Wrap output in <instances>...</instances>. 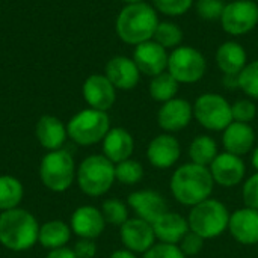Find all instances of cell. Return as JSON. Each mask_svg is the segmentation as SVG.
<instances>
[{"instance_id": "31", "label": "cell", "mask_w": 258, "mask_h": 258, "mask_svg": "<svg viewBox=\"0 0 258 258\" xmlns=\"http://www.w3.org/2000/svg\"><path fill=\"white\" fill-rule=\"evenodd\" d=\"M115 178L122 184H138L144 178V168L138 160L127 159L115 165Z\"/></svg>"}, {"instance_id": "36", "label": "cell", "mask_w": 258, "mask_h": 258, "mask_svg": "<svg viewBox=\"0 0 258 258\" xmlns=\"http://www.w3.org/2000/svg\"><path fill=\"white\" fill-rule=\"evenodd\" d=\"M225 3L222 0H198L197 14L204 20H221Z\"/></svg>"}, {"instance_id": "25", "label": "cell", "mask_w": 258, "mask_h": 258, "mask_svg": "<svg viewBox=\"0 0 258 258\" xmlns=\"http://www.w3.org/2000/svg\"><path fill=\"white\" fill-rule=\"evenodd\" d=\"M248 63L245 48L234 41H227L216 51V65L225 76H239Z\"/></svg>"}, {"instance_id": "2", "label": "cell", "mask_w": 258, "mask_h": 258, "mask_svg": "<svg viewBox=\"0 0 258 258\" xmlns=\"http://www.w3.org/2000/svg\"><path fill=\"white\" fill-rule=\"evenodd\" d=\"M159 23V15L154 6L145 2H138L128 3L121 9L115 29L122 42L139 45L153 39Z\"/></svg>"}, {"instance_id": "14", "label": "cell", "mask_w": 258, "mask_h": 258, "mask_svg": "<svg viewBox=\"0 0 258 258\" xmlns=\"http://www.w3.org/2000/svg\"><path fill=\"white\" fill-rule=\"evenodd\" d=\"M85 101L91 109L107 112L116 100V88L103 74L89 76L82 88Z\"/></svg>"}, {"instance_id": "12", "label": "cell", "mask_w": 258, "mask_h": 258, "mask_svg": "<svg viewBox=\"0 0 258 258\" xmlns=\"http://www.w3.org/2000/svg\"><path fill=\"white\" fill-rule=\"evenodd\" d=\"M209 169L213 181L222 187H234L240 184L246 174V166L242 157L227 151L218 154Z\"/></svg>"}, {"instance_id": "15", "label": "cell", "mask_w": 258, "mask_h": 258, "mask_svg": "<svg viewBox=\"0 0 258 258\" xmlns=\"http://www.w3.org/2000/svg\"><path fill=\"white\" fill-rule=\"evenodd\" d=\"M127 206L136 213L138 218L153 224L163 213L169 212L166 198L156 190H136L128 195Z\"/></svg>"}, {"instance_id": "20", "label": "cell", "mask_w": 258, "mask_h": 258, "mask_svg": "<svg viewBox=\"0 0 258 258\" xmlns=\"http://www.w3.org/2000/svg\"><path fill=\"white\" fill-rule=\"evenodd\" d=\"M228 230L231 236L242 245L258 243V210L243 207L230 216Z\"/></svg>"}, {"instance_id": "23", "label": "cell", "mask_w": 258, "mask_h": 258, "mask_svg": "<svg viewBox=\"0 0 258 258\" xmlns=\"http://www.w3.org/2000/svg\"><path fill=\"white\" fill-rule=\"evenodd\" d=\"M151 225L156 239L160 240L162 243H171V245H178L181 239L186 236V233L189 231L187 219L174 212L163 213Z\"/></svg>"}, {"instance_id": "33", "label": "cell", "mask_w": 258, "mask_h": 258, "mask_svg": "<svg viewBox=\"0 0 258 258\" xmlns=\"http://www.w3.org/2000/svg\"><path fill=\"white\" fill-rule=\"evenodd\" d=\"M237 80H239V88L246 95L258 100V60L246 63V67L237 76Z\"/></svg>"}, {"instance_id": "39", "label": "cell", "mask_w": 258, "mask_h": 258, "mask_svg": "<svg viewBox=\"0 0 258 258\" xmlns=\"http://www.w3.org/2000/svg\"><path fill=\"white\" fill-rule=\"evenodd\" d=\"M242 197H243V203L246 207L258 210V172L251 175L243 183Z\"/></svg>"}, {"instance_id": "21", "label": "cell", "mask_w": 258, "mask_h": 258, "mask_svg": "<svg viewBox=\"0 0 258 258\" xmlns=\"http://www.w3.org/2000/svg\"><path fill=\"white\" fill-rule=\"evenodd\" d=\"M35 136L42 148L48 151L60 150L68 138L67 125L53 115H42L35 125Z\"/></svg>"}, {"instance_id": "42", "label": "cell", "mask_w": 258, "mask_h": 258, "mask_svg": "<svg viewBox=\"0 0 258 258\" xmlns=\"http://www.w3.org/2000/svg\"><path fill=\"white\" fill-rule=\"evenodd\" d=\"M109 258H136V255H135V252H132L128 249H118Z\"/></svg>"}, {"instance_id": "35", "label": "cell", "mask_w": 258, "mask_h": 258, "mask_svg": "<svg viewBox=\"0 0 258 258\" xmlns=\"http://www.w3.org/2000/svg\"><path fill=\"white\" fill-rule=\"evenodd\" d=\"M231 113H233V121L249 124L257 115V106L246 98L237 100L234 104H231Z\"/></svg>"}, {"instance_id": "17", "label": "cell", "mask_w": 258, "mask_h": 258, "mask_svg": "<svg viewBox=\"0 0 258 258\" xmlns=\"http://www.w3.org/2000/svg\"><path fill=\"white\" fill-rule=\"evenodd\" d=\"M71 231L79 236L80 239H91L95 240L100 237L106 228V221L103 218L101 210L94 206H80L77 207L70 221Z\"/></svg>"}, {"instance_id": "11", "label": "cell", "mask_w": 258, "mask_h": 258, "mask_svg": "<svg viewBox=\"0 0 258 258\" xmlns=\"http://www.w3.org/2000/svg\"><path fill=\"white\" fill-rule=\"evenodd\" d=\"M119 237L125 249L135 254L147 252L156 242L153 225L141 218L127 219L119 227Z\"/></svg>"}, {"instance_id": "43", "label": "cell", "mask_w": 258, "mask_h": 258, "mask_svg": "<svg viewBox=\"0 0 258 258\" xmlns=\"http://www.w3.org/2000/svg\"><path fill=\"white\" fill-rule=\"evenodd\" d=\"M251 162H252V166L255 168V171L258 172V147H255L254 151H252V159H251Z\"/></svg>"}, {"instance_id": "29", "label": "cell", "mask_w": 258, "mask_h": 258, "mask_svg": "<svg viewBox=\"0 0 258 258\" xmlns=\"http://www.w3.org/2000/svg\"><path fill=\"white\" fill-rule=\"evenodd\" d=\"M178 85L180 83L168 71H165L151 79L148 91H150V95L153 100L166 103V101L175 98V95L178 92Z\"/></svg>"}, {"instance_id": "30", "label": "cell", "mask_w": 258, "mask_h": 258, "mask_svg": "<svg viewBox=\"0 0 258 258\" xmlns=\"http://www.w3.org/2000/svg\"><path fill=\"white\" fill-rule=\"evenodd\" d=\"M153 41L165 48H177L183 41V30L171 21H160L156 27Z\"/></svg>"}, {"instance_id": "41", "label": "cell", "mask_w": 258, "mask_h": 258, "mask_svg": "<svg viewBox=\"0 0 258 258\" xmlns=\"http://www.w3.org/2000/svg\"><path fill=\"white\" fill-rule=\"evenodd\" d=\"M45 258H77V257H76V254H74V251H73L71 248L63 246V248H57V249H51V251H48V254H47V257Z\"/></svg>"}, {"instance_id": "18", "label": "cell", "mask_w": 258, "mask_h": 258, "mask_svg": "<svg viewBox=\"0 0 258 258\" xmlns=\"http://www.w3.org/2000/svg\"><path fill=\"white\" fill-rule=\"evenodd\" d=\"M181 156L180 142L169 133L156 136L148 148H147V159L148 162L159 169H168L174 166Z\"/></svg>"}, {"instance_id": "37", "label": "cell", "mask_w": 258, "mask_h": 258, "mask_svg": "<svg viewBox=\"0 0 258 258\" xmlns=\"http://www.w3.org/2000/svg\"><path fill=\"white\" fill-rule=\"evenodd\" d=\"M142 258H186L178 245L171 243H154L147 252L142 254Z\"/></svg>"}, {"instance_id": "19", "label": "cell", "mask_w": 258, "mask_h": 258, "mask_svg": "<svg viewBox=\"0 0 258 258\" xmlns=\"http://www.w3.org/2000/svg\"><path fill=\"white\" fill-rule=\"evenodd\" d=\"M106 77L116 89L128 91L133 89L141 79V71L135 60L127 56H113L106 63Z\"/></svg>"}, {"instance_id": "8", "label": "cell", "mask_w": 258, "mask_h": 258, "mask_svg": "<svg viewBox=\"0 0 258 258\" xmlns=\"http://www.w3.org/2000/svg\"><path fill=\"white\" fill-rule=\"evenodd\" d=\"M207 70L206 57L190 45H180L168 57V73L178 83H195L203 79Z\"/></svg>"}, {"instance_id": "1", "label": "cell", "mask_w": 258, "mask_h": 258, "mask_svg": "<svg viewBox=\"0 0 258 258\" xmlns=\"http://www.w3.org/2000/svg\"><path fill=\"white\" fill-rule=\"evenodd\" d=\"M169 187L171 194L180 204L194 207L210 198L215 181L209 168L190 162L175 169Z\"/></svg>"}, {"instance_id": "4", "label": "cell", "mask_w": 258, "mask_h": 258, "mask_svg": "<svg viewBox=\"0 0 258 258\" xmlns=\"http://www.w3.org/2000/svg\"><path fill=\"white\" fill-rule=\"evenodd\" d=\"M76 180L79 189L88 197H101L115 183V163L103 154L88 156L77 168Z\"/></svg>"}, {"instance_id": "26", "label": "cell", "mask_w": 258, "mask_h": 258, "mask_svg": "<svg viewBox=\"0 0 258 258\" xmlns=\"http://www.w3.org/2000/svg\"><path fill=\"white\" fill-rule=\"evenodd\" d=\"M71 227L59 219L48 221L42 225H39V234H38V243L51 251L57 248L67 246V243L71 239Z\"/></svg>"}, {"instance_id": "3", "label": "cell", "mask_w": 258, "mask_h": 258, "mask_svg": "<svg viewBox=\"0 0 258 258\" xmlns=\"http://www.w3.org/2000/svg\"><path fill=\"white\" fill-rule=\"evenodd\" d=\"M39 224L36 218L24 209L0 212V243L9 251L23 252L38 243Z\"/></svg>"}, {"instance_id": "28", "label": "cell", "mask_w": 258, "mask_h": 258, "mask_svg": "<svg viewBox=\"0 0 258 258\" xmlns=\"http://www.w3.org/2000/svg\"><path fill=\"white\" fill-rule=\"evenodd\" d=\"M218 156V144L207 135L197 136L189 145V157L192 163L209 168Z\"/></svg>"}, {"instance_id": "34", "label": "cell", "mask_w": 258, "mask_h": 258, "mask_svg": "<svg viewBox=\"0 0 258 258\" xmlns=\"http://www.w3.org/2000/svg\"><path fill=\"white\" fill-rule=\"evenodd\" d=\"M151 2L157 12L168 17H180L186 14L194 5V0H151Z\"/></svg>"}, {"instance_id": "32", "label": "cell", "mask_w": 258, "mask_h": 258, "mask_svg": "<svg viewBox=\"0 0 258 258\" xmlns=\"http://www.w3.org/2000/svg\"><path fill=\"white\" fill-rule=\"evenodd\" d=\"M101 213H103L106 224L113 225V227H121L128 219L127 206L116 198L106 200L101 206Z\"/></svg>"}, {"instance_id": "5", "label": "cell", "mask_w": 258, "mask_h": 258, "mask_svg": "<svg viewBox=\"0 0 258 258\" xmlns=\"http://www.w3.org/2000/svg\"><path fill=\"white\" fill-rule=\"evenodd\" d=\"M230 216L231 215L225 204L209 198L190 209L187 216L189 230L201 236L204 240L215 239L228 228Z\"/></svg>"}, {"instance_id": "13", "label": "cell", "mask_w": 258, "mask_h": 258, "mask_svg": "<svg viewBox=\"0 0 258 258\" xmlns=\"http://www.w3.org/2000/svg\"><path fill=\"white\" fill-rule=\"evenodd\" d=\"M168 57L169 54L166 53V48L153 39L136 45L133 51V60L141 74L151 77H156L168 70Z\"/></svg>"}, {"instance_id": "40", "label": "cell", "mask_w": 258, "mask_h": 258, "mask_svg": "<svg viewBox=\"0 0 258 258\" xmlns=\"http://www.w3.org/2000/svg\"><path fill=\"white\" fill-rule=\"evenodd\" d=\"M73 251L77 258H94L97 254V245L91 239H80L74 245Z\"/></svg>"}, {"instance_id": "44", "label": "cell", "mask_w": 258, "mask_h": 258, "mask_svg": "<svg viewBox=\"0 0 258 258\" xmlns=\"http://www.w3.org/2000/svg\"><path fill=\"white\" fill-rule=\"evenodd\" d=\"M121 2H124V3H138V2H145V0H121Z\"/></svg>"}, {"instance_id": "38", "label": "cell", "mask_w": 258, "mask_h": 258, "mask_svg": "<svg viewBox=\"0 0 258 258\" xmlns=\"http://www.w3.org/2000/svg\"><path fill=\"white\" fill-rule=\"evenodd\" d=\"M203 246H204V239L201 236H198L197 233L194 231H187L186 236L181 239V242L178 243V248L181 249V252L186 255V257H194V255H198L201 251H203Z\"/></svg>"}, {"instance_id": "22", "label": "cell", "mask_w": 258, "mask_h": 258, "mask_svg": "<svg viewBox=\"0 0 258 258\" xmlns=\"http://www.w3.org/2000/svg\"><path fill=\"white\" fill-rule=\"evenodd\" d=\"M135 150L133 136L122 127H113L103 139V156L112 163H119L132 157Z\"/></svg>"}, {"instance_id": "45", "label": "cell", "mask_w": 258, "mask_h": 258, "mask_svg": "<svg viewBox=\"0 0 258 258\" xmlns=\"http://www.w3.org/2000/svg\"><path fill=\"white\" fill-rule=\"evenodd\" d=\"M257 252H258V243H257Z\"/></svg>"}, {"instance_id": "24", "label": "cell", "mask_w": 258, "mask_h": 258, "mask_svg": "<svg viewBox=\"0 0 258 258\" xmlns=\"http://www.w3.org/2000/svg\"><path fill=\"white\" fill-rule=\"evenodd\" d=\"M222 144H224L227 153H231V154L242 157L243 154H248L251 150H254L255 132L249 124L233 121L224 130Z\"/></svg>"}, {"instance_id": "9", "label": "cell", "mask_w": 258, "mask_h": 258, "mask_svg": "<svg viewBox=\"0 0 258 258\" xmlns=\"http://www.w3.org/2000/svg\"><path fill=\"white\" fill-rule=\"evenodd\" d=\"M194 116L212 132H224L233 122L231 104L219 94L200 95L194 104Z\"/></svg>"}, {"instance_id": "27", "label": "cell", "mask_w": 258, "mask_h": 258, "mask_svg": "<svg viewBox=\"0 0 258 258\" xmlns=\"http://www.w3.org/2000/svg\"><path fill=\"white\" fill-rule=\"evenodd\" d=\"M24 197L23 183L8 174L0 175V212L12 210L20 206Z\"/></svg>"}, {"instance_id": "16", "label": "cell", "mask_w": 258, "mask_h": 258, "mask_svg": "<svg viewBox=\"0 0 258 258\" xmlns=\"http://www.w3.org/2000/svg\"><path fill=\"white\" fill-rule=\"evenodd\" d=\"M194 118V106L183 98H172L162 104L157 112V124L168 133L186 128Z\"/></svg>"}, {"instance_id": "6", "label": "cell", "mask_w": 258, "mask_h": 258, "mask_svg": "<svg viewBox=\"0 0 258 258\" xmlns=\"http://www.w3.org/2000/svg\"><path fill=\"white\" fill-rule=\"evenodd\" d=\"M76 165L67 150L47 151L39 163L41 183L51 192L60 194L71 187L76 180Z\"/></svg>"}, {"instance_id": "7", "label": "cell", "mask_w": 258, "mask_h": 258, "mask_svg": "<svg viewBox=\"0 0 258 258\" xmlns=\"http://www.w3.org/2000/svg\"><path fill=\"white\" fill-rule=\"evenodd\" d=\"M109 130L110 119L107 112L91 107L77 112L67 124L68 138L82 147H89L103 142Z\"/></svg>"}, {"instance_id": "10", "label": "cell", "mask_w": 258, "mask_h": 258, "mask_svg": "<svg viewBox=\"0 0 258 258\" xmlns=\"http://www.w3.org/2000/svg\"><path fill=\"white\" fill-rule=\"evenodd\" d=\"M221 24L227 33L234 36L251 32L258 24V5L252 0H236L225 5Z\"/></svg>"}]
</instances>
